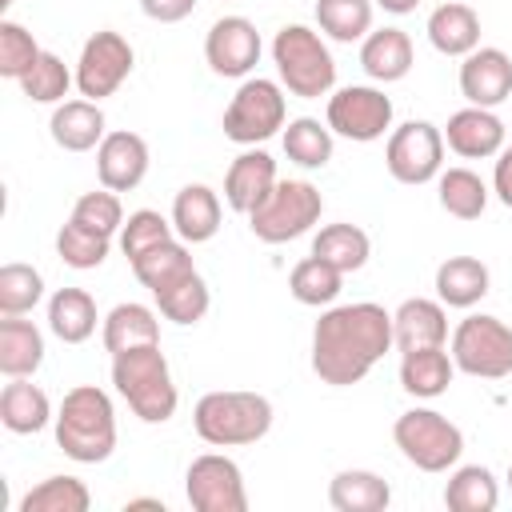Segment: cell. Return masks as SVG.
Listing matches in <instances>:
<instances>
[{
  "mask_svg": "<svg viewBox=\"0 0 512 512\" xmlns=\"http://www.w3.org/2000/svg\"><path fill=\"white\" fill-rule=\"evenodd\" d=\"M108 244H112V236H100V232H92V228H84V224H76V220H68V224L56 232V256H60L68 268H80V272L100 268V264L108 260Z\"/></svg>",
  "mask_w": 512,
  "mask_h": 512,
  "instance_id": "f35d334b",
  "label": "cell"
},
{
  "mask_svg": "<svg viewBox=\"0 0 512 512\" xmlns=\"http://www.w3.org/2000/svg\"><path fill=\"white\" fill-rule=\"evenodd\" d=\"M40 60V44L16 20H0V76L20 80Z\"/></svg>",
  "mask_w": 512,
  "mask_h": 512,
  "instance_id": "f6af8a7d",
  "label": "cell"
},
{
  "mask_svg": "<svg viewBox=\"0 0 512 512\" xmlns=\"http://www.w3.org/2000/svg\"><path fill=\"white\" fill-rule=\"evenodd\" d=\"M208 300H212V296H208L204 276L192 272V276H184L180 284L164 288V292L156 296V308H160L164 320H172V324H196V320H204Z\"/></svg>",
  "mask_w": 512,
  "mask_h": 512,
  "instance_id": "b9f144b4",
  "label": "cell"
},
{
  "mask_svg": "<svg viewBox=\"0 0 512 512\" xmlns=\"http://www.w3.org/2000/svg\"><path fill=\"white\" fill-rule=\"evenodd\" d=\"M360 68L380 80V84H392V80H404L408 68H412V40L404 28H380V32H368L364 44H360Z\"/></svg>",
  "mask_w": 512,
  "mask_h": 512,
  "instance_id": "603a6c76",
  "label": "cell"
},
{
  "mask_svg": "<svg viewBox=\"0 0 512 512\" xmlns=\"http://www.w3.org/2000/svg\"><path fill=\"white\" fill-rule=\"evenodd\" d=\"M452 352L444 348H416V352H400V388L408 396H420V400H432V396H444L448 384H452Z\"/></svg>",
  "mask_w": 512,
  "mask_h": 512,
  "instance_id": "cb8c5ba5",
  "label": "cell"
},
{
  "mask_svg": "<svg viewBox=\"0 0 512 512\" xmlns=\"http://www.w3.org/2000/svg\"><path fill=\"white\" fill-rule=\"evenodd\" d=\"M132 272H136V280H140L152 296H160L164 288H172V284H180L184 276H192L196 264H192L184 240H164V244L140 252V256L132 260Z\"/></svg>",
  "mask_w": 512,
  "mask_h": 512,
  "instance_id": "f1b7e54d",
  "label": "cell"
},
{
  "mask_svg": "<svg viewBox=\"0 0 512 512\" xmlns=\"http://www.w3.org/2000/svg\"><path fill=\"white\" fill-rule=\"evenodd\" d=\"M272 60L280 72V84L300 96V100H316L328 96L336 84V60L328 52V44L304 28V24H284L272 40Z\"/></svg>",
  "mask_w": 512,
  "mask_h": 512,
  "instance_id": "5b68a950",
  "label": "cell"
},
{
  "mask_svg": "<svg viewBox=\"0 0 512 512\" xmlns=\"http://www.w3.org/2000/svg\"><path fill=\"white\" fill-rule=\"evenodd\" d=\"M328 128L356 144L380 140L392 128V100L380 88L348 84L336 96H328Z\"/></svg>",
  "mask_w": 512,
  "mask_h": 512,
  "instance_id": "4fadbf2b",
  "label": "cell"
},
{
  "mask_svg": "<svg viewBox=\"0 0 512 512\" xmlns=\"http://www.w3.org/2000/svg\"><path fill=\"white\" fill-rule=\"evenodd\" d=\"M448 512H492L500 504V484L484 464H464L444 484Z\"/></svg>",
  "mask_w": 512,
  "mask_h": 512,
  "instance_id": "1f68e13d",
  "label": "cell"
},
{
  "mask_svg": "<svg viewBox=\"0 0 512 512\" xmlns=\"http://www.w3.org/2000/svg\"><path fill=\"white\" fill-rule=\"evenodd\" d=\"M276 188V160L260 148L240 152L224 172V200L232 212H252L264 204V196Z\"/></svg>",
  "mask_w": 512,
  "mask_h": 512,
  "instance_id": "d6986e66",
  "label": "cell"
},
{
  "mask_svg": "<svg viewBox=\"0 0 512 512\" xmlns=\"http://www.w3.org/2000/svg\"><path fill=\"white\" fill-rule=\"evenodd\" d=\"M204 60L216 76H248L260 60V32L248 16H220L204 36Z\"/></svg>",
  "mask_w": 512,
  "mask_h": 512,
  "instance_id": "5bb4252c",
  "label": "cell"
},
{
  "mask_svg": "<svg viewBox=\"0 0 512 512\" xmlns=\"http://www.w3.org/2000/svg\"><path fill=\"white\" fill-rule=\"evenodd\" d=\"M376 4H384V12H396V16H404V12H412L420 0H376Z\"/></svg>",
  "mask_w": 512,
  "mask_h": 512,
  "instance_id": "c3c4849f",
  "label": "cell"
},
{
  "mask_svg": "<svg viewBox=\"0 0 512 512\" xmlns=\"http://www.w3.org/2000/svg\"><path fill=\"white\" fill-rule=\"evenodd\" d=\"M448 340V316L440 300L412 296L392 312V348L416 352V348H444Z\"/></svg>",
  "mask_w": 512,
  "mask_h": 512,
  "instance_id": "ac0fdd59",
  "label": "cell"
},
{
  "mask_svg": "<svg viewBox=\"0 0 512 512\" xmlns=\"http://www.w3.org/2000/svg\"><path fill=\"white\" fill-rule=\"evenodd\" d=\"M0 420H4L8 432L32 436V432H40L48 420H56V416H52L48 392L36 388L28 376H16V380L4 384V392H0Z\"/></svg>",
  "mask_w": 512,
  "mask_h": 512,
  "instance_id": "d4e9b609",
  "label": "cell"
},
{
  "mask_svg": "<svg viewBox=\"0 0 512 512\" xmlns=\"http://www.w3.org/2000/svg\"><path fill=\"white\" fill-rule=\"evenodd\" d=\"M44 364V336L32 320L20 316H4L0 320V372L8 380L16 376H32Z\"/></svg>",
  "mask_w": 512,
  "mask_h": 512,
  "instance_id": "83f0119b",
  "label": "cell"
},
{
  "mask_svg": "<svg viewBox=\"0 0 512 512\" xmlns=\"http://www.w3.org/2000/svg\"><path fill=\"white\" fill-rule=\"evenodd\" d=\"M172 228L184 244H204L220 228V196L208 184H184L172 200Z\"/></svg>",
  "mask_w": 512,
  "mask_h": 512,
  "instance_id": "44dd1931",
  "label": "cell"
},
{
  "mask_svg": "<svg viewBox=\"0 0 512 512\" xmlns=\"http://www.w3.org/2000/svg\"><path fill=\"white\" fill-rule=\"evenodd\" d=\"M392 348V312L372 300L328 308L312 328V372L332 384L348 388L360 384Z\"/></svg>",
  "mask_w": 512,
  "mask_h": 512,
  "instance_id": "6da1fadb",
  "label": "cell"
},
{
  "mask_svg": "<svg viewBox=\"0 0 512 512\" xmlns=\"http://www.w3.org/2000/svg\"><path fill=\"white\" fill-rule=\"evenodd\" d=\"M0 4H4V8H8V4H12V0H0Z\"/></svg>",
  "mask_w": 512,
  "mask_h": 512,
  "instance_id": "816d5d0a",
  "label": "cell"
},
{
  "mask_svg": "<svg viewBox=\"0 0 512 512\" xmlns=\"http://www.w3.org/2000/svg\"><path fill=\"white\" fill-rule=\"evenodd\" d=\"M452 364L480 380L512 376V328L500 316H464L452 332Z\"/></svg>",
  "mask_w": 512,
  "mask_h": 512,
  "instance_id": "ba28073f",
  "label": "cell"
},
{
  "mask_svg": "<svg viewBox=\"0 0 512 512\" xmlns=\"http://www.w3.org/2000/svg\"><path fill=\"white\" fill-rule=\"evenodd\" d=\"M508 488H512V464H508Z\"/></svg>",
  "mask_w": 512,
  "mask_h": 512,
  "instance_id": "f907efd6",
  "label": "cell"
},
{
  "mask_svg": "<svg viewBox=\"0 0 512 512\" xmlns=\"http://www.w3.org/2000/svg\"><path fill=\"white\" fill-rule=\"evenodd\" d=\"M56 444L76 464H100L116 448V412L104 388L76 384L56 412Z\"/></svg>",
  "mask_w": 512,
  "mask_h": 512,
  "instance_id": "7a4b0ae2",
  "label": "cell"
},
{
  "mask_svg": "<svg viewBox=\"0 0 512 512\" xmlns=\"http://www.w3.org/2000/svg\"><path fill=\"white\" fill-rule=\"evenodd\" d=\"M392 440L404 452V460L416 464L420 472H448L464 452V432L432 408L400 412L392 424Z\"/></svg>",
  "mask_w": 512,
  "mask_h": 512,
  "instance_id": "52a82bcc",
  "label": "cell"
},
{
  "mask_svg": "<svg viewBox=\"0 0 512 512\" xmlns=\"http://www.w3.org/2000/svg\"><path fill=\"white\" fill-rule=\"evenodd\" d=\"M316 24L336 44L364 40L372 32V0H316Z\"/></svg>",
  "mask_w": 512,
  "mask_h": 512,
  "instance_id": "e575fe53",
  "label": "cell"
},
{
  "mask_svg": "<svg viewBox=\"0 0 512 512\" xmlns=\"http://www.w3.org/2000/svg\"><path fill=\"white\" fill-rule=\"evenodd\" d=\"M324 212V196L308 180H276L260 208L248 212V228L264 244H288L304 236Z\"/></svg>",
  "mask_w": 512,
  "mask_h": 512,
  "instance_id": "8992f818",
  "label": "cell"
},
{
  "mask_svg": "<svg viewBox=\"0 0 512 512\" xmlns=\"http://www.w3.org/2000/svg\"><path fill=\"white\" fill-rule=\"evenodd\" d=\"M140 344H160V320L148 304H116L108 316H104V348L116 356V352H128V348H140Z\"/></svg>",
  "mask_w": 512,
  "mask_h": 512,
  "instance_id": "f546056e",
  "label": "cell"
},
{
  "mask_svg": "<svg viewBox=\"0 0 512 512\" xmlns=\"http://www.w3.org/2000/svg\"><path fill=\"white\" fill-rule=\"evenodd\" d=\"M96 176L112 192H132L148 176V144L136 132H108L96 148Z\"/></svg>",
  "mask_w": 512,
  "mask_h": 512,
  "instance_id": "2e32d148",
  "label": "cell"
},
{
  "mask_svg": "<svg viewBox=\"0 0 512 512\" xmlns=\"http://www.w3.org/2000/svg\"><path fill=\"white\" fill-rule=\"evenodd\" d=\"M488 268L476 260V256H448L440 268H436V296L440 304L448 308H472L488 296Z\"/></svg>",
  "mask_w": 512,
  "mask_h": 512,
  "instance_id": "484cf974",
  "label": "cell"
},
{
  "mask_svg": "<svg viewBox=\"0 0 512 512\" xmlns=\"http://www.w3.org/2000/svg\"><path fill=\"white\" fill-rule=\"evenodd\" d=\"M428 40H432V48L440 56H468L472 48H480V16L468 4L448 0V4L432 8Z\"/></svg>",
  "mask_w": 512,
  "mask_h": 512,
  "instance_id": "7402d4cb",
  "label": "cell"
},
{
  "mask_svg": "<svg viewBox=\"0 0 512 512\" xmlns=\"http://www.w3.org/2000/svg\"><path fill=\"white\" fill-rule=\"evenodd\" d=\"M492 188H496L500 204H504V208H512V148H504V152H500L496 172H492Z\"/></svg>",
  "mask_w": 512,
  "mask_h": 512,
  "instance_id": "7dc6e473",
  "label": "cell"
},
{
  "mask_svg": "<svg viewBox=\"0 0 512 512\" xmlns=\"http://www.w3.org/2000/svg\"><path fill=\"white\" fill-rule=\"evenodd\" d=\"M132 64H136V52H132V44L120 32H112V28L92 32L84 40V48H80V60H76V88H80V96L100 104L104 96H112L132 76Z\"/></svg>",
  "mask_w": 512,
  "mask_h": 512,
  "instance_id": "30bf717a",
  "label": "cell"
},
{
  "mask_svg": "<svg viewBox=\"0 0 512 512\" xmlns=\"http://www.w3.org/2000/svg\"><path fill=\"white\" fill-rule=\"evenodd\" d=\"M284 128V92L276 80H244L224 108V136L236 144H260Z\"/></svg>",
  "mask_w": 512,
  "mask_h": 512,
  "instance_id": "9c48e42d",
  "label": "cell"
},
{
  "mask_svg": "<svg viewBox=\"0 0 512 512\" xmlns=\"http://www.w3.org/2000/svg\"><path fill=\"white\" fill-rule=\"evenodd\" d=\"M68 220H76V224H84V228H92V232H100V236H116L120 228H124V208H120V196L112 192V188H104V192H84L76 204H72V216Z\"/></svg>",
  "mask_w": 512,
  "mask_h": 512,
  "instance_id": "7bdbcfd3",
  "label": "cell"
},
{
  "mask_svg": "<svg viewBox=\"0 0 512 512\" xmlns=\"http://www.w3.org/2000/svg\"><path fill=\"white\" fill-rule=\"evenodd\" d=\"M340 284H344V272L332 268L328 260L320 256H304L292 272H288V292L308 304V308H320V304H332L340 296Z\"/></svg>",
  "mask_w": 512,
  "mask_h": 512,
  "instance_id": "836d02e7",
  "label": "cell"
},
{
  "mask_svg": "<svg viewBox=\"0 0 512 512\" xmlns=\"http://www.w3.org/2000/svg\"><path fill=\"white\" fill-rule=\"evenodd\" d=\"M44 280L32 264H4L0 268V316H24L40 304Z\"/></svg>",
  "mask_w": 512,
  "mask_h": 512,
  "instance_id": "ab89813d",
  "label": "cell"
},
{
  "mask_svg": "<svg viewBox=\"0 0 512 512\" xmlns=\"http://www.w3.org/2000/svg\"><path fill=\"white\" fill-rule=\"evenodd\" d=\"M184 492H188V504L196 512H248L240 464L220 456V452H204L188 464Z\"/></svg>",
  "mask_w": 512,
  "mask_h": 512,
  "instance_id": "7c38bea8",
  "label": "cell"
},
{
  "mask_svg": "<svg viewBox=\"0 0 512 512\" xmlns=\"http://www.w3.org/2000/svg\"><path fill=\"white\" fill-rule=\"evenodd\" d=\"M284 156L300 168H324L332 160V128L312 120V116H296L284 128Z\"/></svg>",
  "mask_w": 512,
  "mask_h": 512,
  "instance_id": "d590c367",
  "label": "cell"
},
{
  "mask_svg": "<svg viewBox=\"0 0 512 512\" xmlns=\"http://www.w3.org/2000/svg\"><path fill=\"white\" fill-rule=\"evenodd\" d=\"M72 80H76V76L64 68L60 56L40 52V60L20 76V92H24L28 100H36V104H60V100L68 96Z\"/></svg>",
  "mask_w": 512,
  "mask_h": 512,
  "instance_id": "60d3db41",
  "label": "cell"
},
{
  "mask_svg": "<svg viewBox=\"0 0 512 512\" xmlns=\"http://www.w3.org/2000/svg\"><path fill=\"white\" fill-rule=\"evenodd\" d=\"M368 252H372V240H368V232L356 228V224H324V228L316 232V240H312V256L328 260V264L340 268V272L364 268V264H368Z\"/></svg>",
  "mask_w": 512,
  "mask_h": 512,
  "instance_id": "d6a6232c",
  "label": "cell"
},
{
  "mask_svg": "<svg viewBox=\"0 0 512 512\" xmlns=\"http://www.w3.org/2000/svg\"><path fill=\"white\" fill-rule=\"evenodd\" d=\"M196 436L212 448H240L256 444L272 428V404L260 392H208L196 400L192 412Z\"/></svg>",
  "mask_w": 512,
  "mask_h": 512,
  "instance_id": "277c9868",
  "label": "cell"
},
{
  "mask_svg": "<svg viewBox=\"0 0 512 512\" xmlns=\"http://www.w3.org/2000/svg\"><path fill=\"white\" fill-rule=\"evenodd\" d=\"M172 232H176V228H172L160 212L140 208V212H132V216H128V224L120 228V248H124V256H128V264H132L140 252H148V248H156V244L172 240Z\"/></svg>",
  "mask_w": 512,
  "mask_h": 512,
  "instance_id": "ee69618b",
  "label": "cell"
},
{
  "mask_svg": "<svg viewBox=\"0 0 512 512\" xmlns=\"http://www.w3.org/2000/svg\"><path fill=\"white\" fill-rule=\"evenodd\" d=\"M388 500H392L388 480L368 468H344L328 484V504L336 512H384Z\"/></svg>",
  "mask_w": 512,
  "mask_h": 512,
  "instance_id": "4316f807",
  "label": "cell"
},
{
  "mask_svg": "<svg viewBox=\"0 0 512 512\" xmlns=\"http://www.w3.org/2000/svg\"><path fill=\"white\" fill-rule=\"evenodd\" d=\"M112 384L144 424H164L176 412V384L160 344H140L112 356Z\"/></svg>",
  "mask_w": 512,
  "mask_h": 512,
  "instance_id": "3957f363",
  "label": "cell"
},
{
  "mask_svg": "<svg viewBox=\"0 0 512 512\" xmlns=\"http://www.w3.org/2000/svg\"><path fill=\"white\" fill-rule=\"evenodd\" d=\"M92 492L76 476H48L32 492H24L20 512H88Z\"/></svg>",
  "mask_w": 512,
  "mask_h": 512,
  "instance_id": "74e56055",
  "label": "cell"
},
{
  "mask_svg": "<svg viewBox=\"0 0 512 512\" xmlns=\"http://www.w3.org/2000/svg\"><path fill=\"white\" fill-rule=\"evenodd\" d=\"M460 92L476 108H496L512 96V56L504 48H472L460 64Z\"/></svg>",
  "mask_w": 512,
  "mask_h": 512,
  "instance_id": "9a60e30c",
  "label": "cell"
},
{
  "mask_svg": "<svg viewBox=\"0 0 512 512\" xmlns=\"http://www.w3.org/2000/svg\"><path fill=\"white\" fill-rule=\"evenodd\" d=\"M440 160H444V132L428 120H408L388 136L384 164L400 184H428L432 176H440Z\"/></svg>",
  "mask_w": 512,
  "mask_h": 512,
  "instance_id": "8fae6325",
  "label": "cell"
},
{
  "mask_svg": "<svg viewBox=\"0 0 512 512\" xmlns=\"http://www.w3.org/2000/svg\"><path fill=\"white\" fill-rule=\"evenodd\" d=\"M140 8H144V16L156 20V24H176V20L192 16L196 0H140Z\"/></svg>",
  "mask_w": 512,
  "mask_h": 512,
  "instance_id": "bcb514c9",
  "label": "cell"
},
{
  "mask_svg": "<svg viewBox=\"0 0 512 512\" xmlns=\"http://www.w3.org/2000/svg\"><path fill=\"white\" fill-rule=\"evenodd\" d=\"M48 132L64 152L100 148V140L108 136L104 132V112H100L96 100H64V104H56V112L48 120Z\"/></svg>",
  "mask_w": 512,
  "mask_h": 512,
  "instance_id": "ffe728a7",
  "label": "cell"
},
{
  "mask_svg": "<svg viewBox=\"0 0 512 512\" xmlns=\"http://www.w3.org/2000/svg\"><path fill=\"white\" fill-rule=\"evenodd\" d=\"M128 508H164L160 500H128Z\"/></svg>",
  "mask_w": 512,
  "mask_h": 512,
  "instance_id": "681fc988",
  "label": "cell"
},
{
  "mask_svg": "<svg viewBox=\"0 0 512 512\" xmlns=\"http://www.w3.org/2000/svg\"><path fill=\"white\" fill-rule=\"evenodd\" d=\"M440 208L456 220H476L488 208V188L472 168L440 172Z\"/></svg>",
  "mask_w": 512,
  "mask_h": 512,
  "instance_id": "8d00e7d4",
  "label": "cell"
},
{
  "mask_svg": "<svg viewBox=\"0 0 512 512\" xmlns=\"http://www.w3.org/2000/svg\"><path fill=\"white\" fill-rule=\"evenodd\" d=\"M48 328L64 344H84L96 332V300L84 288H60L48 300Z\"/></svg>",
  "mask_w": 512,
  "mask_h": 512,
  "instance_id": "4dcf8cb0",
  "label": "cell"
},
{
  "mask_svg": "<svg viewBox=\"0 0 512 512\" xmlns=\"http://www.w3.org/2000/svg\"><path fill=\"white\" fill-rule=\"evenodd\" d=\"M444 144L464 156V160H484V156H500L504 148V124L492 108H460L448 116V128H444Z\"/></svg>",
  "mask_w": 512,
  "mask_h": 512,
  "instance_id": "e0dca14e",
  "label": "cell"
}]
</instances>
